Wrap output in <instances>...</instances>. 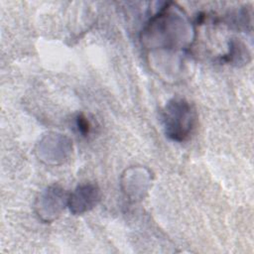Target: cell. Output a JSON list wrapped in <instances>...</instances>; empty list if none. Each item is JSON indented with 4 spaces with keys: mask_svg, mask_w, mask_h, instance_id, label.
Here are the masks:
<instances>
[{
    "mask_svg": "<svg viewBox=\"0 0 254 254\" xmlns=\"http://www.w3.org/2000/svg\"><path fill=\"white\" fill-rule=\"evenodd\" d=\"M196 115L192 106L185 99L173 98L162 111V121L168 137L182 142L190 135Z\"/></svg>",
    "mask_w": 254,
    "mask_h": 254,
    "instance_id": "6da1fadb",
    "label": "cell"
},
{
    "mask_svg": "<svg viewBox=\"0 0 254 254\" xmlns=\"http://www.w3.org/2000/svg\"><path fill=\"white\" fill-rule=\"evenodd\" d=\"M68 197L64 189L59 186H52L44 190L37 201V213L44 221L56 219L64 209Z\"/></svg>",
    "mask_w": 254,
    "mask_h": 254,
    "instance_id": "7a4b0ae2",
    "label": "cell"
},
{
    "mask_svg": "<svg viewBox=\"0 0 254 254\" xmlns=\"http://www.w3.org/2000/svg\"><path fill=\"white\" fill-rule=\"evenodd\" d=\"M100 199V190L94 184L78 186L68 196V206L72 213L81 214L93 208Z\"/></svg>",
    "mask_w": 254,
    "mask_h": 254,
    "instance_id": "3957f363",
    "label": "cell"
},
{
    "mask_svg": "<svg viewBox=\"0 0 254 254\" xmlns=\"http://www.w3.org/2000/svg\"><path fill=\"white\" fill-rule=\"evenodd\" d=\"M76 125L78 128V131L83 134L86 135L89 131V123L87 121V119L83 116V115H78V117L76 118Z\"/></svg>",
    "mask_w": 254,
    "mask_h": 254,
    "instance_id": "277c9868",
    "label": "cell"
}]
</instances>
